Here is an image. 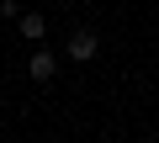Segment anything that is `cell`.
Instances as JSON below:
<instances>
[{
    "label": "cell",
    "mask_w": 159,
    "mask_h": 143,
    "mask_svg": "<svg viewBox=\"0 0 159 143\" xmlns=\"http://www.w3.org/2000/svg\"><path fill=\"white\" fill-rule=\"evenodd\" d=\"M0 16H6V21H16V16H21V0H0Z\"/></svg>",
    "instance_id": "cell-4"
},
{
    "label": "cell",
    "mask_w": 159,
    "mask_h": 143,
    "mask_svg": "<svg viewBox=\"0 0 159 143\" xmlns=\"http://www.w3.org/2000/svg\"><path fill=\"white\" fill-rule=\"evenodd\" d=\"M16 27H21V37H27L32 48L48 37V16H43V11H21V16H16Z\"/></svg>",
    "instance_id": "cell-3"
},
{
    "label": "cell",
    "mask_w": 159,
    "mask_h": 143,
    "mask_svg": "<svg viewBox=\"0 0 159 143\" xmlns=\"http://www.w3.org/2000/svg\"><path fill=\"white\" fill-rule=\"evenodd\" d=\"M27 74H32V85H53V80H58V53H53V48H32Z\"/></svg>",
    "instance_id": "cell-2"
},
{
    "label": "cell",
    "mask_w": 159,
    "mask_h": 143,
    "mask_svg": "<svg viewBox=\"0 0 159 143\" xmlns=\"http://www.w3.org/2000/svg\"><path fill=\"white\" fill-rule=\"evenodd\" d=\"M96 53H101V37H96L90 27H74V32H69V42H64V58H69V64H90Z\"/></svg>",
    "instance_id": "cell-1"
}]
</instances>
